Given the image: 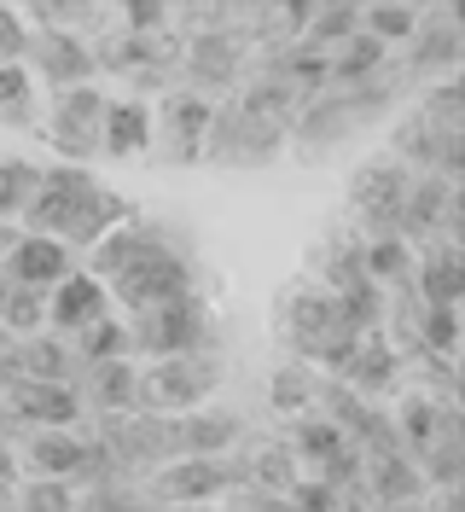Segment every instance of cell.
Here are the masks:
<instances>
[{"mask_svg": "<svg viewBox=\"0 0 465 512\" xmlns=\"http://www.w3.org/2000/svg\"><path fill=\"white\" fill-rule=\"evenodd\" d=\"M210 344V309L198 297H181V303H163L152 315H134L128 326V355H152V361H169V355H198Z\"/></svg>", "mask_w": 465, "mask_h": 512, "instance_id": "6da1fadb", "label": "cell"}, {"mask_svg": "<svg viewBox=\"0 0 465 512\" xmlns=\"http://www.w3.org/2000/svg\"><path fill=\"white\" fill-rule=\"evenodd\" d=\"M93 181L82 163H53V169H41V187H35L30 210H24V227L41 233V239H53V233H70L76 222V210L93 198Z\"/></svg>", "mask_w": 465, "mask_h": 512, "instance_id": "7a4b0ae2", "label": "cell"}, {"mask_svg": "<svg viewBox=\"0 0 465 512\" xmlns=\"http://www.w3.org/2000/svg\"><path fill=\"white\" fill-rule=\"evenodd\" d=\"M210 384H216V367L204 355H169V361H152L140 373V402L157 414H192Z\"/></svg>", "mask_w": 465, "mask_h": 512, "instance_id": "3957f363", "label": "cell"}, {"mask_svg": "<svg viewBox=\"0 0 465 512\" xmlns=\"http://www.w3.org/2000/svg\"><path fill=\"white\" fill-rule=\"evenodd\" d=\"M105 105L111 99L99 94V88H64L53 99V117H47V140L59 146L64 158H88L93 146H99V128H105Z\"/></svg>", "mask_w": 465, "mask_h": 512, "instance_id": "277c9868", "label": "cell"}, {"mask_svg": "<svg viewBox=\"0 0 465 512\" xmlns=\"http://www.w3.org/2000/svg\"><path fill=\"white\" fill-rule=\"evenodd\" d=\"M0 280H6V286H24V291L64 286V280H70V251H64L59 239L18 233V239L0 251Z\"/></svg>", "mask_w": 465, "mask_h": 512, "instance_id": "5b68a950", "label": "cell"}, {"mask_svg": "<svg viewBox=\"0 0 465 512\" xmlns=\"http://www.w3.org/2000/svg\"><path fill=\"white\" fill-rule=\"evenodd\" d=\"M210 117H216V105H210V99H198V94H169V99H163V111H152V134L163 128V146H175L169 163L204 158Z\"/></svg>", "mask_w": 465, "mask_h": 512, "instance_id": "8992f818", "label": "cell"}, {"mask_svg": "<svg viewBox=\"0 0 465 512\" xmlns=\"http://www.w3.org/2000/svg\"><path fill=\"white\" fill-rule=\"evenodd\" d=\"M407 187H413V175H407V163L396 158H378L367 163L361 175H355V210H367L372 222H402V204H407Z\"/></svg>", "mask_w": 465, "mask_h": 512, "instance_id": "52a82bcc", "label": "cell"}, {"mask_svg": "<svg viewBox=\"0 0 465 512\" xmlns=\"http://www.w3.org/2000/svg\"><path fill=\"white\" fill-rule=\"evenodd\" d=\"M111 315V291L99 286L93 274H70L64 286H53V303H47V320L59 332H88L93 320Z\"/></svg>", "mask_w": 465, "mask_h": 512, "instance_id": "ba28073f", "label": "cell"}, {"mask_svg": "<svg viewBox=\"0 0 465 512\" xmlns=\"http://www.w3.org/2000/svg\"><path fill=\"white\" fill-rule=\"evenodd\" d=\"M35 64H41V76L53 82V88H82V76L93 70V53L82 35H64V30H41L35 41Z\"/></svg>", "mask_w": 465, "mask_h": 512, "instance_id": "9c48e42d", "label": "cell"}, {"mask_svg": "<svg viewBox=\"0 0 465 512\" xmlns=\"http://www.w3.org/2000/svg\"><path fill=\"white\" fill-rule=\"evenodd\" d=\"M99 146L111 158H140L152 146V105L140 99H111L105 105V128H99Z\"/></svg>", "mask_w": 465, "mask_h": 512, "instance_id": "30bf717a", "label": "cell"}, {"mask_svg": "<svg viewBox=\"0 0 465 512\" xmlns=\"http://www.w3.org/2000/svg\"><path fill=\"white\" fill-rule=\"evenodd\" d=\"M12 402H18L24 419H41V431H64V425L76 419V408H82L70 384H18Z\"/></svg>", "mask_w": 465, "mask_h": 512, "instance_id": "8fae6325", "label": "cell"}, {"mask_svg": "<svg viewBox=\"0 0 465 512\" xmlns=\"http://www.w3.org/2000/svg\"><path fill=\"white\" fill-rule=\"evenodd\" d=\"M30 466H35V478L59 483V478H70V472L88 466V448L76 443L70 431H35L30 437Z\"/></svg>", "mask_w": 465, "mask_h": 512, "instance_id": "7c38bea8", "label": "cell"}, {"mask_svg": "<svg viewBox=\"0 0 465 512\" xmlns=\"http://www.w3.org/2000/svg\"><path fill=\"white\" fill-rule=\"evenodd\" d=\"M227 478H233V472H221V460H175V466L157 478V489H163L169 501H192V495H216Z\"/></svg>", "mask_w": 465, "mask_h": 512, "instance_id": "4fadbf2b", "label": "cell"}, {"mask_svg": "<svg viewBox=\"0 0 465 512\" xmlns=\"http://www.w3.org/2000/svg\"><path fill=\"white\" fill-rule=\"evenodd\" d=\"M425 297L436 309H460V245L454 239H436L425 256Z\"/></svg>", "mask_w": 465, "mask_h": 512, "instance_id": "5bb4252c", "label": "cell"}, {"mask_svg": "<svg viewBox=\"0 0 465 512\" xmlns=\"http://www.w3.org/2000/svg\"><path fill=\"white\" fill-rule=\"evenodd\" d=\"M88 396L99 408H134L140 402V373H134V361H99L88 367Z\"/></svg>", "mask_w": 465, "mask_h": 512, "instance_id": "9a60e30c", "label": "cell"}, {"mask_svg": "<svg viewBox=\"0 0 465 512\" xmlns=\"http://www.w3.org/2000/svg\"><path fill=\"white\" fill-rule=\"evenodd\" d=\"M35 187H41V169L24 158H0V227L6 222H24Z\"/></svg>", "mask_w": 465, "mask_h": 512, "instance_id": "2e32d148", "label": "cell"}, {"mask_svg": "<svg viewBox=\"0 0 465 512\" xmlns=\"http://www.w3.org/2000/svg\"><path fill=\"white\" fill-rule=\"evenodd\" d=\"M0 117L30 123V70L24 64H0Z\"/></svg>", "mask_w": 465, "mask_h": 512, "instance_id": "e0dca14e", "label": "cell"}, {"mask_svg": "<svg viewBox=\"0 0 465 512\" xmlns=\"http://www.w3.org/2000/svg\"><path fill=\"white\" fill-rule=\"evenodd\" d=\"M349 384H361V390H384L390 384V350L384 344H372L349 361Z\"/></svg>", "mask_w": 465, "mask_h": 512, "instance_id": "ac0fdd59", "label": "cell"}, {"mask_svg": "<svg viewBox=\"0 0 465 512\" xmlns=\"http://www.w3.org/2000/svg\"><path fill=\"white\" fill-rule=\"evenodd\" d=\"M24 53H30L24 18H18V12H0V64H18Z\"/></svg>", "mask_w": 465, "mask_h": 512, "instance_id": "d6986e66", "label": "cell"}, {"mask_svg": "<svg viewBox=\"0 0 465 512\" xmlns=\"http://www.w3.org/2000/svg\"><path fill=\"white\" fill-rule=\"evenodd\" d=\"M24 512H70V495H64V483L35 478L30 489H24Z\"/></svg>", "mask_w": 465, "mask_h": 512, "instance_id": "ffe728a7", "label": "cell"}, {"mask_svg": "<svg viewBox=\"0 0 465 512\" xmlns=\"http://www.w3.org/2000/svg\"><path fill=\"white\" fill-rule=\"evenodd\" d=\"M309 396H314V384L303 379L297 367H285V373H279V384H274V402H279V408H303Z\"/></svg>", "mask_w": 465, "mask_h": 512, "instance_id": "44dd1931", "label": "cell"}, {"mask_svg": "<svg viewBox=\"0 0 465 512\" xmlns=\"http://www.w3.org/2000/svg\"><path fill=\"white\" fill-rule=\"evenodd\" d=\"M402 419H407V437H413L419 448L431 443V408H425V402H407V408H402Z\"/></svg>", "mask_w": 465, "mask_h": 512, "instance_id": "7402d4cb", "label": "cell"}, {"mask_svg": "<svg viewBox=\"0 0 465 512\" xmlns=\"http://www.w3.org/2000/svg\"><path fill=\"white\" fill-rule=\"evenodd\" d=\"M431 344L454 350V309H431Z\"/></svg>", "mask_w": 465, "mask_h": 512, "instance_id": "603a6c76", "label": "cell"}, {"mask_svg": "<svg viewBox=\"0 0 465 512\" xmlns=\"http://www.w3.org/2000/svg\"><path fill=\"white\" fill-rule=\"evenodd\" d=\"M12 489H18V454L0 443V495H12Z\"/></svg>", "mask_w": 465, "mask_h": 512, "instance_id": "cb8c5ba5", "label": "cell"}]
</instances>
